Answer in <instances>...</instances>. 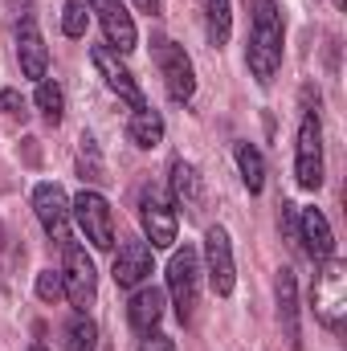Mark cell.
Masks as SVG:
<instances>
[{
  "label": "cell",
  "mask_w": 347,
  "mask_h": 351,
  "mask_svg": "<svg viewBox=\"0 0 347 351\" xmlns=\"http://www.w3.org/2000/svg\"><path fill=\"white\" fill-rule=\"evenodd\" d=\"M168 290H172L180 323H192L196 319V302H200V258H196L192 245H184V250L172 254V262H168Z\"/></svg>",
  "instance_id": "3957f363"
},
{
  "label": "cell",
  "mask_w": 347,
  "mask_h": 351,
  "mask_svg": "<svg viewBox=\"0 0 347 351\" xmlns=\"http://www.w3.org/2000/svg\"><path fill=\"white\" fill-rule=\"evenodd\" d=\"M90 62H94V70L102 74V82H106V90H115L131 110H139V106H147V98H143V90H139V82L131 78V70L106 49V45H94L90 49Z\"/></svg>",
  "instance_id": "8fae6325"
},
{
  "label": "cell",
  "mask_w": 347,
  "mask_h": 351,
  "mask_svg": "<svg viewBox=\"0 0 347 351\" xmlns=\"http://www.w3.org/2000/svg\"><path fill=\"white\" fill-rule=\"evenodd\" d=\"M237 168H241L246 188L258 196L261 188H265V160H261V152L254 143H237Z\"/></svg>",
  "instance_id": "ffe728a7"
},
{
  "label": "cell",
  "mask_w": 347,
  "mask_h": 351,
  "mask_svg": "<svg viewBox=\"0 0 347 351\" xmlns=\"http://www.w3.org/2000/svg\"><path fill=\"white\" fill-rule=\"evenodd\" d=\"M127 135H131V143L135 147H160L164 143V119H160V110H152V106H139L135 114H131V123H127Z\"/></svg>",
  "instance_id": "d6986e66"
},
{
  "label": "cell",
  "mask_w": 347,
  "mask_h": 351,
  "mask_svg": "<svg viewBox=\"0 0 347 351\" xmlns=\"http://www.w3.org/2000/svg\"><path fill=\"white\" fill-rule=\"evenodd\" d=\"M156 62H160V74H164V86L176 102H188L196 94V74H192V58L184 53V45H176L168 37L156 41Z\"/></svg>",
  "instance_id": "ba28073f"
},
{
  "label": "cell",
  "mask_w": 347,
  "mask_h": 351,
  "mask_svg": "<svg viewBox=\"0 0 347 351\" xmlns=\"http://www.w3.org/2000/svg\"><path fill=\"white\" fill-rule=\"evenodd\" d=\"M315 315L331 331H339L347 319V265L335 258H327L315 278Z\"/></svg>",
  "instance_id": "7a4b0ae2"
},
{
  "label": "cell",
  "mask_w": 347,
  "mask_h": 351,
  "mask_svg": "<svg viewBox=\"0 0 347 351\" xmlns=\"http://www.w3.org/2000/svg\"><path fill=\"white\" fill-rule=\"evenodd\" d=\"M66 294V286H62V274H53V269H41L37 274V298L41 302H58Z\"/></svg>",
  "instance_id": "4316f807"
},
{
  "label": "cell",
  "mask_w": 347,
  "mask_h": 351,
  "mask_svg": "<svg viewBox=\"0 0 347 351\" xmlns=\"http://www.w3.org/2000/svg\"><path fill=\"white\" fill-rule=\"evenodd\" d=\"M70 217L78 221V229L86 233V241L94 250H110L115 245V213H110V204H106L102 192L82 188L74 196V204H70Z\"/></svg>",
  "instance_id": "277c9868"
},
{
  "label": "cell",
  "mask_w": 347,
  "mask_h": 351,
  "mask_svg": "<svg viewBox=\"0 0 347 351\" xmlns=\"http://www.w3.org/2000/svg\"><path fill=\"white\" fill-rule=\"evenodd\" d=\"M282 66V16L274 0H254V29H250V70L261 86L274 82Z\"/></svg>",
  "instance_id": "6da1fadb"
},
{
  "label": "cell",
  "mask_w": 347,
  "mask_h": 351,
  "mask_svg": "<svg viewBox=\"0 0 347 351\" xmlns=\"http://www.w3.org/2000/svg\"><path fill=\"white\" fill-rule=\"evenodd\" d=\"M16 62H21V74L33 78V82H45V70H49V49L37 33L33 21H25L16 29Z\"/></svg>",
  "instance_id": "5bb4252c"
},
{
  "label": "cell",
  "mask_w": 347,
  "mask_h": 351,
  "mask_svg": "<svg viewBox=\"0 0 347 351\" xmlns=\"http://www.w3.org/2000/svg\"><path fill=\"white\" fill-rule=\"evenodd\" d=\"M37 110L45 114V123H62V114H66V94L58 82H37Z\"/></svg>",
  "instance_id": "7402d4cb"
},
{
  "label": "cell",
  "mask_w": 347,
  "mask_h": 351,
  "mask_svg": "<svg viewBox=\"0 0 347 351\" xmlns=\"http://www.w3.org/2000/svg\"><path fill=\"white\" fill-rule=\"evenodd\" d=\"M204 262H208V282L221 298L233 294V282H237V265H233V245H229V233L221 225H213L204 233Z\"/></svg>",
  "instance_id": "30bf717a"
},
{
  "label": "cell",
  "mask_w": 347,
  "mask_h": 351,
  "mask_svg": "<svg viewBox=\"0 0 347 351\" xmlns=\"http://www.w3.org/2000/svg\"><path fill=\"white\" fill-rule=\"evenodd\" d=\"M0 123H4V127L25 123V98H21L16 90H0Z\"/></svg>",
  "instance_id": "484cf974"
},
{
  "label": "cell",
  "mask_w": 347,
  "mask_h": 351,
  "mask_svg": "<svg viewBox=\"0 0 347 351\" xmlns=\"http://www.w3.org/2000/svg\"><path fill=\"white\" fill-rule=\"evenodd\" d=\"M139 221H143V233H147L152 250L176 245V213H172V204L164 200V192H156V188L139 192Z\"/></svg>",
  "instance_id": "9c48e42d"
},
{
  "label": "cell",
  "mask_w": 347,
  "mask_h": 351,
  "mask_svg": "<svg viewBox=\"0 0 347 351\" xmlns=\"http://www.w3.org/2000/svg\"><path fill=\"white\" fill-rule=\"evenodd\" d=\"M172 196L188 217H200V208H204V180H200V172L192 164H184V160L172 164Z\"/></svg>",
  "instance_id": "2e32d148"
},
{
  "label": "cell",
  "mask_w": 347,
  "mask_h": 351,
  "mask_svg": "<svg viewBox=\"0 0 347 351\" xmlns=\"http://www.w3.org/2000/svg\"><path fill=\"white\" fill-rule=\"evenodd\" d=\"M160 319H164V294H160L156 286L135 290V298H131V306H127V323H131L139 335H147V331H156Z\"/></svg>",
  "instance_id": "e0dca14e"
},
{
  "label": "cell",
  "mask_w": 347,
  "mask_h": 351,
  "mask_svg": "<svg viewBox=\"0 0 347 351\" xmlns=\"http://www.w3.org/2000/svg\"><path fill=\"white\" fill-rule=\"evenodd\" d=\"M86 21H90V8L82 0H66L62 8V33L66 37H86Z\"/></svg>",
  "instance_id": "cb8c5ba5"
},
{
  "label": "cell",
  "mask_w": 347,
  "mask_h": 351,
  "mask_svg": "<svg viewBox=\"0 0 347 351\" xmlns=\"http://www.w3.org/2000/svg\"><path fill=\"white\" fill-rule=\"evenodd\" d=\"M90 8L98 12L106 45H115V53H131L135 49V21H131V12L119 0H90Z\"/></svg>",
  "instance_id": "7c38bea8"
},
{
  "label": "cell",
  "mask_w": 347,
  "mask_h": 351,
  "mask_svg": "<svg viewBox=\"0 0 347 351\" xmlns=\"http://www.w3.org/2000/svg\"><path fill=\"white\" fill-rule=\"evenodd\" d=\"M66 348L70 351H94L98 348V327L90 323L82 311H78V315L70 319V327H66Z\"/></svg>",
  "instance_id": "603a6c76"
},
{
  "label": "cell",
  "mask_w": 347,
  "mask_h": 351,
  "mask_svg": "<svg viewBox=\"0 0 347 351\" xmlns=\"http://www.w3.org/2000/svg\"><path fill=\"white\" fill-rule=\"evenodd\" d=\"M204 25H208V41L221 49V45L229 41V29H233L229 0H204Z\"/></svg>",
  "instance_id": "44dd1931"
},
{
  "label": "cell",
  "mask_w": 347,
  "mask_h": 351,
  "mask_svg": "<svg viewBox=\"0 0 347 351\" xmlns=\"http://www.w3.org/2000/svg\"><path fill=\"white\" fill-rule=\"evenodd\" d=\"M139 351H176V343L168 335H160V331H147V339L139 343Z\"/></svg>",
  "instance_id": "83f0119b"
},
{
  "label": "cell",
  "mask_w": 347,
  "mask_h": 351,
  "mask_svg": "<svg viewBox=\"0 0 347 351\" xmlns=\"http://www.w3.org/2000/svg\"><path fill=\"white\" fill-rule=\"evenodd\" d=\"M62 286H66V298L86 315V306L98 294V274H94V262L82 245L66 241V269H62Z\"/></svg>",
  "instance_id": "52a82bcc"
},
{
  "label": "cell",
  "mask_w": 347,
  "mask_h": 351,
  "mask_svg": "<svg viewBox=\"0 0 347 351\" xmlns=\"http://www.w3.org/2000/svg\"><path fill=\"white\" fill-rule=\"evenodd\" d=\"M78 168H82V180H90V184H102V180H106V172H102V160H98V147H94V139H86V135H82Z\"/></svg>",
  "instance_id": "d4e9b609"
},
{
  "label": "cell",
  "mask_w": 347,
  "mask_h": 351,
  "mask_svg": "<svg viewBox=\"0 0 347 351\" xmlns=\"http://www.w3.org/2000/svg\"><path fill=\"white\" fill-rule=\"evenodd\" d=\"M298 241H302V250L315 262H327L335 254V233H331V225H327V217L319 208H302L298 213Z\"/></svg>",
  "instance_id": "9a60e30c"
},
{
  "label": "cell",
  "mask_w": 347,
  "mask_h": 351,
  "mask_svg": "<svg viewBox=\"0 0 347 351\" xmlns=\"http://www.w3.org/2000/svg\"><path fill=\"white\" fill-rule=\"evenodd\" d=\"M294 180H298V188H311V192L323 184V127H319V114H307L302 127H298Z\"/></svg>",
  "instance_id": "5b68a950"
},
{
  "label": "cell",
  "mask_w": 347,
  "mask_h": 351,
  "mask_svg": "<svg viewBox=\"0 0 347 351\" xmlns=\"http://www.w3.org/2000/svg\"><path fill=\"white\" fill-rule=\"evenodd\" d=\"M335 4H344V0H335Z\"/></svg>",
  "instance_id": "4dcf8cb0"
},
{
  "label": "cell",
  "mask_w": 347,
  "mask_h": 351,
  "mask_svg": "<svg viewBox=\"0 0 347 351\" xmlns=\"http://www.w3.org/2000/svg\"><path fill=\"white\" fill-rule=\"evenodd\" d=\"M135 8L147 12V16H160V0H135Z\"/></svg>",
  "instance_id": "f1b7e54d"
},
{
  "label": "cell",
  "mask_w": 347,
  "mask_h": 351,
  "mask_svg": "<svg viewBox=\"0 0 347 351\" xmlns=\"http://www.w3.org/2000/svg\"><path fill=\"white\" fill-rule=\"evenodd\" d=\"M110 274H115V282L123 290H131L143 278H152V245L147 241H123L119 254H115V269Z\"/></svg>",
  "instance_id": "4fadbf2b"
},
{
  "label": "cell",
  "mask_w": 347,
  "mask_h": 351,
  "mask_svg": "<svg viewBox=\"0 0 347 351\" xmlns=\"http://www.w3.org/2000/svg\"><path fill=\"white\" fill-rule=\"evenodd\" d=\"M33 213H37V221H41V229L53 245L70 241V200L58 184H37L33 188Z\"/></svg>",
  "instance_id": "8992f818"
},
{
  "label": "cell",
  "mask_w": 347,
  "mask_h": 351,
  "mask_svg": "<svg viewBox=\"0 0 347 351\" xmlns=\"http://www.w3.org/2000/svg\"><path fill=\"white\" fill-rule=\"evenodd\" d=\"M278 315H282L290 348H298V282H294V269L286 265L278 269Z\"/></svg>",
  "instance_id": "ac0fdd59"
},
{
  "label": "cell",
  "mask_w": 347,
  "mask_h": 351,
  "mask_svg": "<svg viewBox=\"0 0 347 351\" xmlns=\"http://www.w3.org/2000/svg\"><path fill=\"white\" fill-rule=\"evenodd\" d=\"M29 351H45V348H29Z\"/></svg>",
  "instance_id": "f546056e"
}]
</instances>
